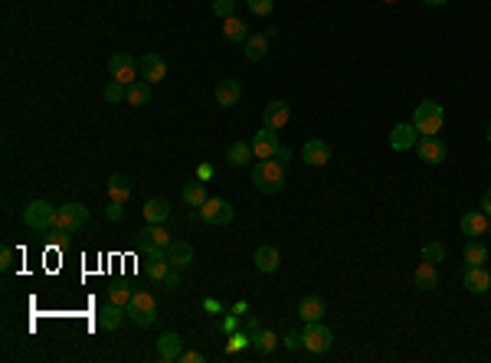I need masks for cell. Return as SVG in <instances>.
Listing matches in <instances>:
<instances>
[{"label":"cell","mask_w":491,"mask_h":363,"mask_svg":"<svg viewBox=\"0 0 491 363\" xmlns=\"http://www.w3.org/2000/svg\"><path fill=\"white\" fill-rule=\"evenodd\" d=\"M252 184L259 193H278L285 187V164L269 157V161H259L252 167Z\"/></svg>","instance_id":"cell-1"},{"label":"cell","mask_w":491,"mask_h":363,"mask_svg":"<svg viewBox=\"0 0 491 363\" xmlns=\"http://www.w3.org/2000/svg\"><path fill=\"white\" fill-rule=\"evenodd\" d=\"M88 223V210L82 206V203H66V206H59L56 210V223H52V236L56 239H66L73 236V233H79V229H86Z\"/></svg>","instance_id":"cell-2"},{"label":"cell","mask_w":491,"mask_h":363,"mask_svg":"<svg viewBox=\"0 0 491 363\" xmlns=\"http://www.w3.org/2000/svg\"><path fill=\"white\" fill-rule=\"evenodd\" d=\"M442 118H445V112H442L439 101L426 99V101H419V108H416V115H413V125L423 138H436L442 131Z\"/></svg>","instance_id":"cell-3"},{"label":"cell","mask_w":491,"mask_h":363,"mask_svg":"<svg viewBox=\"0 0 491 363\" xmlns=\"http://www.w3.org/2000/svg\"><path fill=\"white\" fill-rule=\"evenodd\" d=\"M128 317L138 327H151L157 321V301L151 298V291H135L128 301Z\"/></svg>","instance_id":"cell-4"},{"label":"cell","mask_w":491,"mask_h":363,"mask_svg":"<svg viewBox=\"0 0 491 363\" xmlns=\"http://www.w3.org/2000/svg\"><path fill=\"white\" fill-rule=\"evenodd\" d=\"M331 344H334V334H331V327L321 324V321H311V324H305L302 331V347L308 353H315V357H321V353L331 351Z\"/></svg>","instance_id":"cell-5"},{"label":"cell","mask_w":491,"mask_h":363,"mask_svg":"<svg viewBox=\"0 0 491 363\" xmlns=\"http://www.w3.org/2000/svg\"><path fill=\"white\" fill-rule=\"evenodd\" d=\"M56 210H59V206H52L50 200H33L23 210V223L30 226V229H37V233H50L52 223H56Z\"/></svg>","instance_id":"cell-6"},{"label":"cell","mask_w":491,"mask_h":363,"mask_svg":"<svg viewBox=\"0 0 491 363\" xmlns=\"http://www.w3.org/2000/svg\"><path fill=\"white\" fill-rule=\"evenodd\" d=\"M233 206H229L227 200H220V197H210V200L203 203V206H197V213H193V219H203L206 226H227L233 223Z\"/></svg>","instance_id":"cell-7"},{"label":"cell","mask_w":491,"mask_h":363,"mask_svg":"<svg viewBox=\"0 0 491 363\" xmlns=\"http://www.w3.org/2000/svg\"><path fill=\"white\" fill-rule=\"evenodd\" d=\"M108 75H112L115 82H122V86H131V82H138L141 79V69H138V63H135L131 56L118 52V56L108 59Z\"/></svg>","instance_id":"cell-8"},{"label":"cell","mask_w":491,"mask_h":363,"mask_svg":"<svg viewBox=\"0 0 491 363\" xmlns=\"http://www.w3.org/2000/svg\"><path fill=\"white\" fill-rule=\"evenodd\" d=\"M278 148H282L278 131H272V128H265V125H262V131H256V138H252V157H259V161L278 157Z\"/></svg>","instance_id":"cell-9"},{"label":"cell","mask_w":491,"mask_h":363,"mask_svg":"<svg viewBox=\"0 0 491 363\" xmlns=\"http://www.w3.org/2000/svg\"><path fill=\"white\" fill-rule=\"evenodd\" d=\"M138 69H141V79L144 82H161V79H167V63H164L157 52H144L138 59Z\"/></svg>","instance_id":"cell-10"},{"label":"cell","mask_w":491,"mask_h":363,"mask_svg":"<svg viewBox=\"0 0 491 363\" xmlns=\"http://www.w3.org/2000/svg\"><path fill=\"white\" fill-rule=\"evenodd\" d=\"M416 141H419V131H416V125H410V121L393 125V131H390V148L393 150H413Z\"/></svg>","instance_id":"cell-11"},{"label":"cell","mask_w":491,"mask_h":363,"mask_svg":"<svg viewBox=\"0 0 491 363\" xmlns=\"http://www.w3.org/2000/svg\"><path fill=\"white\" fill-rule=\"evenodd\" d=\"M289 118H291L289 101H269V105H265V115H262V125L272 128V131H282V128L289 125Z\"/></svg>","instance_id":"cell-12"},{"label":"cell","mask_w":491,"mask_h":363,"mask_svg":"<svg viewBox=\"0 0 491 363\" xmlns=\"http://www.w3.org/2000/svg\"><path fill=\"white\" fill-rule=\"evenodd\" d=\"M325 314H327L325 298H318V295H305V298L298 301V317H302L305 324H311V321H321Z\"/></svg>","instance_id":"cell-13"},{"label":"cell","mask_w":491,"mask_h":363,"mask_svg":"<svg viewBox=\"0 0 491 363\" xmlns=\"http://www.w3.org/2000/svg\"><path fill=\"white\" fill-rule=\"evenodd\" d=\"M180 353H184V340L177 334H161L157 337V357L164 363H180Z\"/></svg>","instance_id":"cell-14"},{"label":"cell","mask_w":491,"mask_h":363,"mask_svg":"<svg viewBox=\"0 0 491 363\" xmlns=\"http://www.w3.org/2000/svg\"><path fill=\"white\" fill-rule=\"evenodd\" d=\"M138 242H141V246H164V249H167V246L174 242V236L164 229V223H148L138 233Z\"/></svg>","instance_id":"cell-15"},{"label":"cell","mask_w":491,"mask_h":363,"mask_svg":"<svg viewBox=\"0 0 491 363\" xmlns=\"http://www.w3.org/2000/svg\"><path fill=\"white\" fill-rule=\"evenodd\" d=\"M125 317H128V308L115 304V301H108L105 308H99V327L102 331H118Z\"/></svg>","instance_id":"cell-16"},{"label":"cell","mask_w":491,"mask_h":363,"mask_svg":"<svg viewBox=\"0 0 491 363\" xmlns=\"http://www.w3.org/2000/svg\"><path fill=\"white\" fill-rule=\"evenodd\" d=\"M416 154L426 164H442L445 161V144L439 138H419L416 141Z\"/></svg>","instance_id":"cell-17"},{"label":"cell","mask_w":491,"mask_h":363,"mask_svg":"<svg viewBox=\"0 0 491 363\" xmlns=\"http://www.w3.org/2000/svg\"><path fill=\"white\" fill-rule=\"evenodd\" d=\"M459 229H462L465 236L479 239V236H485V233H488V216L481 213V210H472V213H465L462 219H459Z\"/></svg>","instance_id":"cell-18"},{"label":"cell","mask_w":491,"mask_h":363,"mask_svg":"<svg viewBox=\"0 0 491 363\" xmlns=\"http://www.w3.org/2000/svg\"><path fill=\"white\" fill-rule=\"evenodd\" d=\"M327 157H331V148H327L325 141H305L302 161L308 164V167H325Z\"/></svg>","instance_id":"cell-19"},{"label":"cell","mask_w":491,"mask_h":363,"mask_svg":"<svg viewBox=\"0 0 491 363\" xmlns=\"http://www.w3.org/2000/svg\"><path fill=\"white\" fill-rule=\"evenodd\" d=\"M465 288L472 295H481V291L491 288V272H485V265H468L465 268Z\"/></svg>","instance_id":"cell-20"},{"label":"cell","mask_w":491,"mask_h":363,"mask_svg":"<svg viewBox=\"0 0 491 363\" xmlns=\"http://www.w3.org/2000/svg\"><path fill=\"white\" fill-rule=\"evenodd\" d=\"M167 262L174 265V268H187L193 262V246L184 242V239H174L171 246H167Z\"/></svg>","instance_id":"cell-21"},{"label":"cell","mask_w":491,"mask_h":363,"mask_svg":"<svg viewBox=\"0 0 491 363\" xmlns=\"http://www.w3.org/2000/svg\"><path fill=\"white\" fill-rule=\"evenodd\" d=\"M413 282H416V288H423V291H432L436 285H439V272H436V262H423L416 265V272H413Z\"/></svg>","instance_id":"cell-22"},{"label":"cell","mask_w":491,"mask_h":363,"mask_svg":"<svg viewBox=\"0 0 491 363\" xmlns=\"http://www.w3.org/2000/svg\"><path fill=\"white\" fill-rule=\"evenodd\" d=\"M240 95H242V88L236 79H223V82L216 86V105H223V108L240 105Z\"/></svg>","instance_id":"cell-23"},{"label":"cell","mask_w":491,"mask_h":363,"mask_svg":"<svg viewBox=\"0 0 491 363\" xmlns=\"http://www.w3.org/2000/svg\"><path fill=\"white\" fill-rule=\"evenodd\" d=\"M278 262H282V255H278L276 246H259V249H256V268H259V272L272 275L278 268Z\"/></svg>","instance_id":"cell-24"},{"label":"cell","mask_w":491,"mask_h":363,"mask_svg":"<svg viewBox=\"0 0 491 363\" xmlns=\"http://www.w3.org/2000/svg\"><path fill=\"white\" fill-rule=\"evenodd\" d=\"M265 56H269V37H265V33L246 37V59H249V63H262Z\"/></svg>","instance_id":"cell-25"},{"label":"cell","mask_w":491,"mask_h":363,"mask_svg":"<svg viewBox=\"0 0 491 363\" xmlns=\"http://www.w3.org/2000/svg\"><path fill=\"white\" fill-rule=\"evenodd\" d=\"M141 213H144L148 223H164V219L171 216V203L161 200V197H154V200L144 203V210H141Z\"/></svg>","instance_id":"cell-26"},{"label":"cell","mask_w":491,"mask_h":363,"mask_svg":"<svg viewBox=\"0 0 491 363\" xmlns=\"http://www.w3.org/2000/svg\"><path fill=\"white\" fill-rule=\"evenodd\" d=\"M108 197H112L115 203H128L131 200V180L122 174H115L112 180H108Z\"/></svg>","instance_id":"cell-27"},{"label":"cell","mask_w":491,"mask_h":363,"mask_svg":"<svg viewBox=\"0 0 491 363\" xmlns=\"http://www.w3.org/2000/svg\"><path fill=\"white\" fill-rule=\"evenodd\" d=\"M223 37H227L229 43H246L249 30H246V23H242L240 17H227V20H223Z\"/></svg>","instance_id":"cell-28"},{"label":"cell","mask_w":491,"mask_h":363,"mask_svg":"<svg viewBox=\"0 0 491 363\" xmlns=\"http://www.w3.org/2000/svg\"><path fill=\"white\" fill-rule=\"evenodd\" d=\"M128 105H135V108H141V105H148L151 101V82H131L128 86Z\"/></svg>","instance_id":"cell-29"},{"label":"cell","mask_w":491,"mask_h":363,"mask_svg":"<svg viewBox=\"0 0 491 363\" xmlns=\"http://www.w3.org/2000/svg\"><path fill=\"white\" fill-rule=\"evenodd\" d=\"M465 262L468 265H485L488 262V246L481 242V239H472V242H465Z\"/></svg>","instance_id":"cell-30"},{"label":"cell","mask_w":491,"mask_h":363,"mask_svg":"<svg viewBox=\"0 0 491 363\" xmlns=\"http://www.w3.org/2000/svg\"><path fill=\"white\" fill-rule=\"evenodd\" d=\"M252 347H256V353H262V357H269V353L278 347V337L272 334V331H259V334H252Z\"/></svg>","instance_id":"cell-31"},{"label":"cell","mask_w":491,"mask_h":363,"mask_svg":"<svg viewBox=\"0 0 491 363\" xmlns=\"http://www.w3.org/2000/svg\"><path fill=\"white\" fill-rule=\"evenodd\" d=\"M206 200H210V197H206V184H203V180L184 187V203H187V206H203Z\"/></svg>","instance_id":"cell-32"},{"label":"cell","mask_w":491,"mask_h":363,"mask_svg":"<svg viewBox=\"0 0 491 363\" xmlns=\"http://www.w3.org/2000/svg\"><path fill=\"white\" fill-rule=\"evenodd\" d=\"M227 157H229V164H236V167L249 164V157H252V144H246V141H236V144H229Z\"/></svg>","instance_id":"cell-33"},{"label":"cell","mask_w":491,"mask_h":363,"mask_svg":"<svg viewBox=\"0 0 491 363\" xmlns=\"http://www.w3.org/2000/svg\"><path fill=\"white\" fill-rule=\"evenodd\" d=\"M102 99L105 101H112V105H118V101H125L128 99V86H122V82H108V86H105V92H102Z\"/></svg>","instance_id":"cell-34"},{"label":"cell","mask_w":491,"mask_h":363,"mask_svg":"<svg viewBox=\"0 0 491 363\" xmlns=\"http://www.w3.org/2000/svg\"><path fill=\"white\" fill-rule=\"evenodd\" d=\"M171 268H174V265L167 262V259H151V262H148V278H151V282H164Z\"/></svg>","instance_id":"cell-35"},{"label":"cell","mask_w":491,"mask_h":363,"mask_svg":"<svg viewBox=\"0 0 491 363\" xmlns=\"http://www.w3.org/2000/svg\"><path fill=\"white\" fill-rule=\"evenodd\" d=\"M131 285H112L108 288V301H115V304H122V308H128V301H131Z\"/></svg>","instance_id":"cell-36"},{"label":"cell","mask_w":491,"mask_h":363,"mask_svg":"<svg viewBox=\"0 0 491 363\" xmlns=\"http://www.w3.org/2000/svg\"><path fill=\"white\" fill-rule=\"evenodd\" d=\"M423 259H426V262H442V259H445V249H442L439 242H429V246H423Z\"/></svg>","instance_id":"cell-37"},{"label":"cell","mask_w":491,"mask_h":363,"mask_svg":"<svg viewBox=\"0 0 491 363\" xmlns=\"http://www.w3.org/2000/svg\"><path fill=\"white\" fill-rule=\"evenodd\" d=\"M249 10L256 17H269V13L276 10V0H249Z\"/></svg>","instance_id":"cell-38"},{"label":"cell","mask_w":491,"mask_h":363,"mask_svg":"<svg viewBox=\"0 0 491 363\" xmlns=\"http://www.w3.org/2000/svg\"><path fill=\"white\" fill-rule=\"evenodd\" d=\"M233 10H236V0H213V13L216 17H233Z\"/></svg>","instance_id":"cell-39"},{"label":"cell","mask_w":491,"mask_h":363,"mask_svg":"<svg viewBox=\"0 0 491 363\" xmlns=\"http://www.w3.org/2000/svg\"><path fill=\"white\" fill-rule=\"evenodd\" d=\"M249 344H252L249 334H233V340H229L227 353H236V351H242V347H249Z\"/></svg>","instance_id":"cell-40"},{"label":"cell","mask_w":491,"mask_h":363,"mask_svg":"<svg viewBox=\"0 0 491 363\" xmlns=\"http://www.w3.org/2000/svg\"><path fill=\"white\" fill-rule=\"evenodd\" d=\"M161 285H164V291H177V288H180V272H177V268H171Z\"/></svg>","instance_id":"cell-41"},{"label":"cell","mask_w":491,"mask_h":363,"mask_svg":"<svg viewBox=\"0 0 491 363\" xmlns=\"http://www.w3.org/2000/svg\"><path fill=\"white\" fill-rule=\"evenodd\" d=\"M144 259H167V249L164 246H141Z\"/></svg>","instance_id":"cell-42"},{"label":"cell","mask_w":491,"mask_h":363,"mask_svg":"<svg viewBox=\"0 0 491 363\" xmlns=\"http://www.w3.org/2000/svg\"><path fill=\"white\" fill-rule=\"evenodd\" d=\"M0 268H3V272H10V268H13V249L0 252Z\"/></svg>","instance_id":"cell-43"},{"label":"cell","mask_w":491,"mask_h":363,"mask_svg":"<svg viewBox=\"0 0 491 363\" xmlns=\"http://www.w3.org/2000/svg\"><path fill=\"white\" fill-rule=\"evenodd\" d=\"M122 210H125V203H108V210H105V213H108V219H122Z\"/></svg>","instance_id":"cell-44"},{"label":"cell","mask_w":491,"mask_h":363,"mask_svg":"<svg viewBox=\"0 0 491 363\" xmlns=\"http://www.w3.org/2000/svg\"><path fill=\"white\" fill-rule=\"evenodd\" d=\"M200 360H203L200 351H184L180 353V363H200Z\"/></svg>","instance_id":"cell-45"},{"label":"cell","mask_w":491,"mask_h":363,"mask_svg":"<svg viewBox=\"0 0 491 363\" xmlns=\"http://www.w3.org/2000/svg\"><path fill=\"white\" fill-rule=\"evenodd\" d=\"M210 177H213V167H210V164H200V167H197V180H203V184H206Z\"/></svg>","instance_id":"cell-46"},{"label":"cell","mask_w":491,"mask_h":363,"mask_svg":"<svg viewBox=\"0 0 491 363\" xmlns=\"http://www.w3.org/2000/svg\"><path fill=\"white\" fill-rule=\"evenodd\" d=\"M285 347H289V351H298V347H302V334H285Z\"/></svg>","instance_id":"cell-47"},{"label":"cell","mask_w":491,"mask_h":363,"mask_svg":"<svg viewBox=\"0 0 491 363\" xmlns=\"http://www.w3.org/2000/svg\"><path fill=\"white\" fill-rule=\"evenodd\" d=\"M259 331H262V324H259V321H256V317H246V334H259Z\"/></svg>","instance_id":"cell-48"},{"label":"cell","mask_w":491,"mask_h":363,"mask_svg":"<svg viewBox=\"0 0 491 363\" xmlns=\"http://www.w3.org/2000/svg\"><path fill=\"white\" fill-rule=\"evenodd\" d=\"M481 213L491 216V190H485V193H481Z\"/></svg>","instance_id":"cell-49"},{"label":"cell","mask_w":491,"mask_h":363,"mask_svg":"<svg viewBox=\"0 0 491 363\" xmlns=\"http://www.w3.org/2000/svg\"><path fill=\"white\" fill-rule=\"evenodd\" d=\"M223 331H227V334H233V331H236V317H223Z\"/></svg>","instance_id":"cell-50"},{"label":"cell","mask_w":491,"mask_h":363,"mask_svg":"<svg viewBox=\"0 0 491 363\" xmlns=\"http://www.w3.org/2000/svg\"><path fill=\"white\" fill-rule=\"evenodd\" d=\"M278 157H282V164H289L291 161V150L289 148H278Z\"/></svg>","instance_id":"cell-51"},{"label":"cell","mask_w":491,"mask_h":363,"mask_svg":"<svg viewBox=\"0 0 491 363\" xmlns=\"http://www.w3.org/2000/svg\"><path fill=\"white\" fill-rule=\"evenodd\" d=\"M206 311H213V314H220V301H213V298H210V301H206Z\"/></svg>","instance_id":"cell-52"},{"label":"cell","mask_w":491,"mask_h":363,"mask_svg":"<svg viewBox=\"0 0 491 363\" xmlns=\"http://www.w3.org/2000/svg\"><path fill=\"white\" fill-rule=\"evenodd\" d=\"M246 311H249V304H246V301H240V304L233 308V314H246Z\"/></svg>","instance_id":"cell-53"},{"label":"cell","mask_w":491,"mask_h":363,"mask_svg":"<svg viewBox=\"0 0 491 363\" xmlns=\"http://www.w3.org/2000/svg\"><path fill=\"white\" fill-rule=\"evenodd\" d=\"M423 3H429V7H442L445 0H423Z\"/></svg>","instance_id":"cell-54"},{"label":"cell","mask_w":491,"mask_h":363,"mask_svg":"<svg viewBox=\"0 0 491 363\" xmlns=\"http://www.w3.org/2000/svg\"><path fill=\"white\" fill-rule=\"evenodd\" d=\"M488 141H491V125H488Z\"/></svg>","instance_id":"cell-55"},{"label":"cell","mask_w":491,"mask_h":363,"mask_svg":"<svg viewBox=\"0 0 491 363\" xmlns=\"http://www.w3.org/2000/svg\"><path fill=\"white\" fill-rule=\"evenodd\" d=\"M387 3H396V0H387Z\"/></svg>","instance_id":"cell-56"}]
</instances>
